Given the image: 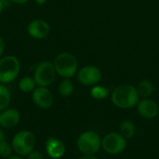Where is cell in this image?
I'll list each match as a JSON object with an SVG mask.
<instances>
[{"mask_svg":"<svg viewBox=\"0 0 159 159\" xmlns=\"http://www.w3.org/2000/svg\"><path fill=\"white\" fill-rule=\"evenodd\" d=\"M66 148L64 143L55 138H50L46 142V152L52 159L61 158L65 154Z\"/></svg>","mask_w":159,"mask_h":159,"instance_id":"cell-13","label":"cell"},{"mask_svg":"<svg viewBox=\"0 0 159 159\" xmlns=\"http://www.w3.org/2000/svg\"><path fill=\"white\" fill-rule=\"evenodd\" d=\"M20 114L16 109L7 108L0 113V126L4 128H13L20 123Z\"/></svg>","mask_w":159,"mask_h":159,"instance_id":"cell-12","label":"cell"},{"mask_svg":"<svg viewBox=\"0 0 159 159\" xmlns=\"http://www.w3.org/2000/svg\"><path fill=\"white\" fill-rule=\"evenodd\" d=\"M77 81L85 86H93L98 84L102 79V72L100 68L93 65L82 67L77 70Z\"/></svg>","mask_w":159,"mask_h":159,"instance_id":"cell-8","label":"cell"},{"mask_svg":"<svg viewBox=\"0 0 159 159\" xmlns=\"http://www.w3.org/2000/svg\"><path fill=\"white\" fill-rule=\"evenodd\" d=\"M4 52H5V41L3 39V37L0 36V58L2 57Z\"/></svg>","mask_w":159,"mask_h":159,"instance_id":"cell-22","label":"cell"},{"mask_svg":"<svg viewBox=\"0 0 159 159\" xmlns=\"http://www.w3.org/2000/svg\"><path fill=\"white\" fill-rule=\"evenodd\" d=\"M53 65L57 74L63 79L73 78L76 75L78 70V62L76 57L68 52H63L58 54Z\"/></svg>","mask_w":159,"mask_h":159,"instance_id":"cell-2","label":"cell"},{"mask_svg":"<svg viewBox=\"0 0 159 159\" xmlns=\"http://www.w3.org/2000/svg\"><path fill=\"white\" fill-rule=\"evenodd\" d=\"M36 87V83L34 78L29 77V76H25L23 78H21L19 82V89L25 94H29L32 93Z\"/></svg>","mask_w":159,"mask_h":159,"instance_id":"cell-16","label":"cell"},{"mask_svg":"<svg viewBox=\"0 0 159 159\" xmlns=\"http://www.w3.org/2000/svg\"><path fill=\"white\" fill-rule=\"evenodd\" d=\"M137 92L142 98L150 97L154 93V84L150 80H143L137 85Z\"/></svg>","mask_w":159,"mask_h":159,"instance_id":"cell-15","label":"cell"},{"mask_svg":"<svg viewBox=\"0 0 159 159\" xmlns=\"http://www.w3.org/2000/svg\"><path fill=\"white\" fill-rule=\"evenodd\" d=\"M76 146L83 155H95L102 147V139L95 131L88 130L79 135Z\"/></svg>","mask_w":159,"mask_h":159,"instance_id":"cell-5","label":"cell"},{"mask_svg":"<svg viewBox=\"0 0 159 159\" xmlns=\"http://www.w3.org/2000/svg\"><path fill=\"white\" fill-rule=\"evenodd\" d=\"M35 136L29 130H21L16 133L12 139L11 146L13 151L20 157H26L35 146Z\"/></svg>","mask_w":159,"mask_h":159,"instance_id":"cell-4","label":"cell"},{"mask_svg":"<svg viewBox=\"0 0 159 159\" xmlns=\"http://www.w3.org/2000/svg\"><path fill=\"white\" fill-rule=\"evenodd\" d=\"M5 137H6V135H5V132L0 128V142H2V141H4L5 140Z\"/></svg>","mask_w":159,"mask_h":159,"instance_id":"cell-26","label":"cell"},{"mask_svg":"<svg viewBox=\"0 0 159 159\" xmlns=\"http://www.w3.org/2000/svg\"><path fill=\"white\" fill-rule=\"evenodd\" d=\"M27 157L28 159H44L43 154L40 151H35V150H33L31 153H29Z\"/></svg>","mask_w":159,"mask_h":159,"instance_id":"cell-21","label":"cell"},{"mask_svg":"<svg viewBox=\"0 0 159 159\" xmlns=\"http://www.w3.org/2000/svg\"><path fill=\"white\" fill-rule=\"evenodd\" d=\"M38 5H44L45 3H46V1L47 0H34Z\"/></svg>","mask_w":159,"mask_h":159,"instance_id":"cell-28","label":"cell"},{"mask_svg":"<svg viewBox=\"0 0 159 159\" xmlns=\"http://www.w3.org/2000/svg\"><path fill=\"white\" fill-rule=\"evenodd\" d=\"M20 72V63L13 55L0 58V83H10L15 81Z\"/></svg>","mask_w":159,"mask_h":159,"instance_id":"cell-3","label":"cell"},{"mask_svg":"<svg viewBox=\"0 0 159 159\" xmlns=\"http://www.w3.org/2000/svg\"><path fill=\"white\" fill-rule=\"evenodd\" d=\"M12 152H13V148L8 142H7L5 140L0 142V157H1L8 158L9 157H11Z\"/></svg>","mask_w":159,"mask_h":159,"instance_id":"cell-20","label":"cell"},{"mask_svg":"<svg viewBox=\"0 0 159 159\" xmlns=\"http://www.w3.org/2000/svg\"><path fill=\"white\" fill-rule=\"evenodd\" d=\"M7 5V0H0V14L3 12V10Z\"/></svg>","mask_w":159,"mask_h":159,"instance_id":"cell-23","label":"cell"},{"mask_svg":"<svg viewBox=\"0 0 159 159\" xmlns=\"http://www.w3.org/2000/svg\"><path fill=\"white\" fill-rule=\"evenodd\" d=\"M32 99L35 106L42 110L50 109L54 103V97L51 91L45 86H37L32 92Z\"/></svg>","mask_w":159,"mask_h":159,"instance_id":"cell-9","label":"cell"},{"mask_svg":"<svg viewBox=\"0 0 159 159\" xmlns=\"http://www.w3.org/2000/svg\"><path fill=\"white\" fill-rule=\"evenodd\" d=\"M9 1H11L15 4H18V5H23L28 2V0H9Z\"/></svg>","mask_w":159,"mask_h":159,"instance_id":"cell-25","label":"cell"},{"mask_svg":"<svg viewBox=\"0 0 159 159\" xmlns=\"http://www.w3.org/2000/svg\"><path fill=\"white\" fill-rule=\"evenodd\" d=\"M109 95H110L109 89L105 86H102V85L95 84L90 89V96L94 99H97V100L105 99Z\"/></svg>","mask_w":159,"mask_h":159,"instance_id":"cell-19","label":"cell"},{"mask_svg":"<svg viewBox=\"0 0 159 159\" xmlns=\"http://www.w3.org/2000/svg\"><path fill=\"white\" fill-rule=\"evenodd\" d=\"M140 100L137 88L130 84L116 86L111 93L112 103L119 109L128 110L137 106Z\"/></svg>","mask_w":159,"mask_h":159,"instance_id":"cell-1","label":"cell"},{"mask_svg":"<svg viewBox=\"0 0 159 159\" xmlns=\"http://www.w3.org/2000/svg\"><path fill=\"white\" fill-rule=\"evenodd\" d=\"M102 147L109 155H118L125 151L127 141L120 133L110 132L102 139Z\"/></svg>","mask_w":159,"mask_h":159,"instance_id":"cell-7","label":"cell"},{"mask_svg":"<svg viewBox=\"0 0 159 159\" xmlns=\"http://www.w3.org/2000/svg\"><path fill=\"white\" fill-rule=\"evenodd\" d=\"M136 125L131 120H124L119 126V133L126 139H132L136 134Z\"/></svg>","mask_w":159,"mask_h":159,"instance_id":"cell-14","label":"cell"},{"mask_svg":"<svg viewBox=\"0 0 159 159\" xmlns=\"http://www.w3.org/2000/svg\"><path fill=\"white\" fill-rule=\"evenodd\" d=\"M7 159H24L22 158V157H20V156H11V157H9Z\"/></svg>","mask_w":159,"mask_h":159,"instance_id":"cell-27","label":"cell"},{"mask_svg":"<svg viewBox=\"0 0 159 159\" xmlns=\"http://www.w3.org/2000/svg\"><path fill=\"white\" fill-rule=\"evenodd\" d=\"M10 100L11 95L8 88L4 83H0V112L7 109Z\"/></svg>","mask_w":159,"mask_h":159,"instance_id":"cell-18","label":"cell"},{"mask_svg":"<svg viewBox=\"0 0 159 159\" xmlns=\"http://www.w3.org/2000/svg\"><path fill=\"white\" fill-rule=\"evenodd\" d=\"M74 83L72 82L71 79H63L58 87V92L61 97H68L74 93Z\"/></svg>","mask_w":159,"mask_h":159,"instance_id":"cell-17","label":"cell"},{"mask_svg":"<svg viewBox=\"0 0 159 159\" xmlns=\"http://www.w3.org/2000/svg\"><path fill=\"white\" fill-rule=\"evenodd\" d=\"M139 114L145 119H154L159 114V105L154 99L147 97L139 100L137 104Z\"/></svg>","mask_w":159,"mask_h":159,"instance_id":"cell-11","label":"cell"},{"mask_svg":"<svg viewBox=\"0 0 159 159\" xmlns=\"http://www.w3.org/2000/svg\"><path fill=\"white\" fill-rule=\"evenodd\" d=\"M79 159H98L94 155H83Z\"/></svg>","mask_w":159,"mask_h":159,"instance_id":"cell-24","label":"cell"},{"mask_svg":"<svg viewBox=\"0 0 159 159\" xmlns=\"http://www.w3.org/2000/svg\"><path fill=\"white\" fill-rule=\"evenodd\" d=\"M56 75L57 72L53 63L49 61H42L37 65L34 70V79L37 86L48 87L55 82Z\"/></svg>","mask_w":159,"mask_h":159,"instance_id":"cell-6","label":"cell"},{"mask_svg":"<svg viewBox=\"0 0 159 159\" xmlns=\"http://www.w3.org/2000/svg\"><path fill=\"white\" fill-rule=\"evenodd\" d=\"M27 32L29 36L34 39H43L47 37L50 33V25L48 22L36 19L32 21L27 26Z\"/></svg>","mask_w":159,"mask_h":159,"instance_id":"cell-10","label":"cell"}]
</instances>
